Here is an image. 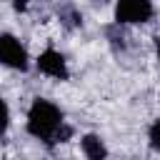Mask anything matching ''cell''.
Segmentation results:
<instances>
[{"instance_id":"1","label":"cell","mask_w":160,"mask_h":160,"mask_svg":"<svg viewBox=\"0 0 160 160\" xmlns=\"http://www.w3.org/2000/svg\"><path fill=\"white\" fill-rule=\"evenodd\" d=\"M28 132L48 145H58L70 140L72 128L65 125V115L52 100L35 98L28 110Z\"/></svg>"},{"instance_id":"2","label":"cell","mask_w":160,"mask_h":160,"mask_svg":"<svg viewBox=\"0 0 160 160\" xmlns=\"http://www.w3.org/2000/svg\"><path fill=\"white\" fill-rule=\"evenodd\" d=\"M155 15L152 0H118L115 2V22L118 25H142Z\"/></svg>"},{"instance_id":"3","label":"cell","mask_w":160,"mask_h":160,"mask_svg":"<svg viewBox=\"0 0 160 160\" xmlns=\"http://www.w3.org/2000/svg\"><path fill=\"white\" fill-rule=\"evenodd\" d=\"M0 65H5L10 70H20V72H25L30 68L25 45L10 32H0Z\"/></svg>"},{"instance_id":"4","label":"cell","mask_w":160,"mask_h":160,"mask_svg":"<svg viewBox=\"0 0 160 160\" xmlns=\"http://www.w3.org/2000/svg\"><path fill=\"white\" fill-rule=\"evenodd\" d=\"M35 68H38L42 75L52 78V80H60V82L70 80V68H68V60H65V55H62L60 50H55V48L42 50V52L38 55V60H35Z\"/></svg>"},{"instance_id":"5","label":"cell","mask_w":160,"mask_h":160,"mask_svg":"<svg viewBox=\"0 0 160 160\" xmlns=\"http://www.w3.org/2000/svg\"><path fill=\"white\" fill-rule=\"evenodd\" d=\"M80 150L85 160H108V145L98 132H88L80 138Z\"/></svg>"},{"instance_id":"6","label":"cell","mask_w":160,"mask_h":160,"mask_svg":"<svg viewBox=\"0 0 160 160\" xmlns=\"http://www.w3.org/2000/svg\"><path fill=\"white\" fill-rule=\"evenodd\" d=\"M148 142L155 152H160V118L152 120V125L148 128Z\"/></svg>"},{"instance_id":"7","label":"cell","mask_w":160,"mask_h":160,"mask_svg":"<svg viewBox=\"0 0 160 160\" xmlns=\"http://www.w3.org/2000/svg\"><path fill=\"white\" fill-rule=\"evenodd\" d=\"M8 128H10V108H8V102L0 98V135H5Z\"/></svg>"},{"instance_id":"8","label":"cell","mask_w":160,"mask_h":160,"mask_svg":"<svg viewBox=\"0 0 160 160\" xmlns=\"http://www.w3.org/2000/svg\"><path fill=\"white\" fill-rule=\"evenodd\" d=\"M8 2L12 5L15 12H25V10H28V0H8Z\"/></svg>"},{"instance_id":"9","label":"cell","mask_w":160,"mask_h":160,"mask_svg":"<svg viewBox=\"0 0 160 160\" xmlns=\"http://www.w3.org/2000/svg\"><path fill=\"white\" fill-rule=\"evenodd\" d=\"M155 50H158V58H160V38H155Z\"/></svg>"},{"instance_id":"10","label":"cell","mask_w":160,"mask_h":160,"mask_svg":"<svg viewBox=\"0 0 160 160\" xmlns=\"http://www.w3.org/2000/svg\"><path fill=\"white\" fill-rule=\"evenodd\" d=\"M95 2H100V0H95Z\"/></svg>"}]
</instances>
